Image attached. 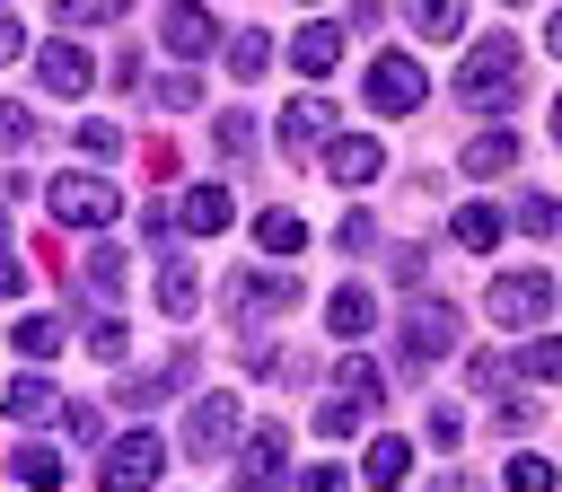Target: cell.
<instances>
[{
    "mask_svg": "<svg viewBox=\"0 0 562 492\" xmlns=\"http://www.w3.org/2000/svg\"><path fill=\"white\" fill-rule=\"evenodd\" d=\"M158 474H167V439L132 431V439H114V448H105V466H97V492H149Z\"/></svg>",
    "mask_w": 562,
    "mask_h": 492,
    "instance_id": "1",
    "label": "cell"
},
{
    "mask_svg": "<svg viewBox=\"0 0 562 492\" xmlns=\"http://www.w3.org/2000/svg\"><path fill=\"white\" fill-rule=\"evenodd\" d=\"M509 88H518V44H501V35L474 44L465 70H457V97H465V105H492V97H509Z\"/></svg>",
    "mask_w": 562,
    "mask_h": 492,
    "instance_id": "2",
    "label": "cell"
},
{
    "mask_svg": "<svg viewBox=\"0 0 562 492\" xmlns=\"http://www.w3.org/2000/svg\"><path fill=\"white\" fill-rule=\"evenodd\" d=\"M422 97H430V70H422L413 53H378V62H369V105H378V114H413Z\"/></svg>",
    "mask_w": 562,
    "mask_h": 492,
    "instance_id": "3",
    "label": "cell"
},
{
    "mask_svg": "<svg viewBox=\"0 0 562 492\" xmlns=\"http://www.w3.org/2000/svg\"><path fill=\"white\" fill-rule=\"evenodd\" d=\"M53 220L61 228H105V220H123V193L105 176H61L53 185Z\"/></svg>",
    "mask_w": 562,
    "mask_h": 492,
    "instance_id": "4",
    "label": "cell"
},
{
    "mask_svg": "<svg viewBox=\"0 0 562 492\" xmlns=\"http://www.w3.org/2000/svg\"><path fill=\"white\" fill-rule=\"evenodd\" d=\"M553 308V272H509L492 281V325H536Z\"/></svg>",
    "mask_w": 562,
    "mask_h": 492,
    "instance_id": "5",
    "label": "cell"
},
{
    "mask_svg": "<svg viewBox=\"0 0 562 492\" xmlns=\"http://www.w3.org/2000/svg\"><path fill=\"white\" fill-rule=\"evenodd\" d=\"M448 343H457V316L448 308H413L404 316V360L422 369V360H448Z\"/></svg>",
    "mask_w": 562,
    "mask_h": 492,
    "instance_id": "6",
    "label": "cell"
},
{
    "mask_svg": "<svg viewBox=\"0 0 562 492\" xmlns=\"http://www.w3.org/2000/svg\"><path fill=\"white\" fill-rule=\"evenodd\" d=\"M184 439H193L202 457H220V448L237 439V395H220V387H211V395L193 404V422H184Z\"/></svg>",
    "mask_w": 562,
    "mask_h": 492,
    "instance_id": "7",
    "label": "cell"
},
{
    "mask_svg": "<svg viewBox=\"0 0 562 492\" xmlns=\"http://www.w3.org/2000/svg\"><path fill=\"white\" fill-rule=\"evenodd\" d=\"M0 413H9V422H53V413H61V395H53V378H35V369H26V378H9V387H0Z\"/></svg>",
    "mask_w": 562,
    "mask_h": 492,
    "instance_id": "8",
    "label": "cell"
},
{
    "mask_svg": "<svg viewBox=\"0 0 562 492\" xmlns=\"http://www.w3.org/2000/svg\"><path fill=\"white\" fill-rule=\"evenodd\" d=\"M237 474H246V492L281 483V474H290V439H281V431H255V439H246V466H237Z\"/></svg>",
    "mask_w": 562,
    "mask_h": 492,
    "instance_id": "9",
    "label": "cell"
},
{
    "mask_svg": "<svg viewBox=\"0 0 562 492\" xmlns=\"http://www.w3.org/2000/svg\"><path fill=\"white\" fill-rule=\"evenodd\" d=\"M228 308H237V316H272V308H290V272H246V281L228 290Z\"/></svg>",
    "mask_w": 562,
    "mask_h": 492,
    "instance_id": "10",
    "label": "cell"
},
{
    "mask_svg": "<svg viewBox=\"0 0 562 492\" xmlns=\"http://www.w3.org/2000/svg\"><path fill=\"white\" fill-rule=\"evenodd\" d=\"M158 35H167V44H176V53H211V44H220V35H211V18H202V9H193V0H176V9H167V18H158Z\"/></svg>",
    "mask_w": 562,
    "mask_h": 492,
    "instance_id": "11",
    "label": "cell"
},
{
    "mask_svg": "<svg viewBox=\"0 0 562 492\" xmlns=\"http://www.w3.org/2000/svg\"><path fill=\"white\" fill-rule=\"evenodd\" d=\"M290 62H299L307 79L334 70V62H342V26H299V35H290Z\"/></svg>",
    "mask_w": 562,
    "mask_h": 492,
    "instance_id": "12",
    "label": "cell"
},
{
    "mask_svg": "<svg viewBox=\"0 0 562 492\" xmlns=\"http://www.w3.org/2000/svg\"><path fill=\"white\" fill-rule=\"evenodd\" d=\"M325 167H334V185H369V176L386 167V149H378V141H334Z\"/></svg>",
    "mask_w": 562,
    "mask_h": 492,
    "instance_id": "13",
    "label": "cell"
},
{
    "mask_svg": "<svg viewBox=\"0 0 562 492\" xmlns=\"http://www.w3.org/2000/svg\"><path fill=\"white\" fill-rule=\"evenodd\" d=\"M44 88H53V97H79V88H88V53H79V44H44Z\"/></svg>",
    "mask_w": 562,
    "mask_h": 492,
    "instance_id": "14",
    "label": "cell"
},
{
    "mask_svg": "<svg viewBox=\"0 0 562 492\" xmlns=\"http://www.w3.org/2000/svg\"><path fill=\"white\" fill-rule=\"evenodd\" d=\"M228 220H237L228 185H193V193H184V228H202V237H211V228H228Z\"/></svg>",
    "mask_w": 562,
    "mask_h": 492,
    "instance_id": "15",
    "label": "cell"
},
{
    "mask_svg": "<svg viewBox=\"0 0 562 492\" xmlns=\"http://www.w3.org/2000/svg\"><path fill=\"white\" fill-rule=\"evenodd\" d=\"M9 474H18V483H26V492H53V483H61V457H53V448H44V439H26V448H18V457H9Z\"/></svg>",
    "mask_w": 562,
    "mask_h": 492,
    "instance_id": "16",
    "label": "cell"
},
{
    "mask_svg": "<svg viewBox=\"0 0 562 492\" xmlns=\"http://www.w3.org/2000/svg\"><path fill=\"white\" fill-rule=\"evenodd\" d=\"M325 123H334V105H325V97H299V105L281 114V132H290V149H307V141H325Z\"/></svg>",
    "mask_w": 562,
    "mask_h": 492,
    "instance_id": "17",
    "label": "cell"
},
{
    "mask_svg": "<svg viewBox=\"0 0 562 492\" xmlns=\"http://www.w3.org/2000/svg\"><path fill=\"white\" fill-rule=\"evenodd\" d=\"M465 167H474V176H501V167H518V141H509V132H474V141H465Z\"/></svg>",
    "mask_w": 562,
    "mask_h": 492,
    "instance_id": "18",
    "label": "cell"
},
{
    "mask_svg": "<svg viewBox=\"0 0 562 492\" xmlns=\"http://www.w3.org/2000/svg\"><path fill=\"white\" fill-rule=\"evenodd\" d=\"M448 228H457V246H474V255H483V246H501V211H492V202H465Z\"/></svg>",
    "mask_w": 562,
    "mask_h": 492,
    "instance_id": "19",
    "label": "cell"
},
{
    "mask_svg": "<svg viewBox=\"0 0 562 492\" xmlns=\"http://www.w3.org/2000/svg\"><path fill=\"white\" fill-rule=\"evenodd\" d=\"M193 299H202V272H193V264H167V272H158V308H167V316H193Z\"/></svg>",
    "mask_w": 562,
    "mask_h": 492,
    "instance_id": "20",
    "label": "cell"
},
{
    "mask_svg": "<svg viewBox=\"0 0 562 492\" xmlns=\"http://www.w3.org/2000/svg\"><path fill=\"white\" fill-rule=\"evenodd\" d=\"M404 466H413V448H404V439H369V466H360V474H369L378 492H395V483H404Z\"/></svg>",
    "mask_w": 562,
    "mask_h": 492,
    "instance_id": "21",
    "label": "cell"
},
{
    "mask_svg": "<svg viewBox=\"0 0 562 492\" xmlns=\"http://www.w3.org/2000/svg\"><path fill=\"white\" fill-rule=\"evenodd\" d=\"M255 237H263V255H299V246H307V228H299L290 211H263V220H255Z\"/></svg>",
    "mask_w": 562,
    "mask_h": 492,
    "instance_id": "22",
    "label": "cell"
},
{
    "mask_svg": "<svg viewBox=\"0 0 562 492\" xmlns=\"http://www.w3.org/2000/svg\"><path fill=\"white\" fill-rule=\"evenodd\" d=\"M325 316H334V334H342V343H360V334H369V290H334V308H325Z\"/></svg>",
    "mask_w": 562,
    "mask_h": 492,
    "instance_id": "23",
    "label": "cell"
},
{
    "mask_svg": "<svg viewBox=\"0 0 562 492\" xmlns=\"http://www.w3.org/2000/svg\"><path fill=\"white\" fill-rule=\"evenodd\" d=\"M18 351L26 360H53L61 351V316H18Z\"/></svg>",
    "mask_w": 562,
    "mask_h": 492,
    "instance_id": "24",
    "label": "cell"
},
{
    "mask_svg": "<svg viewBox=\"0 0 562 492\" xmlns=\"http://www.w3.org/2000/svg\"><path fill=\"white\" fill-rule=\"evenodd\" d=\"M263 62H272V35H228V70L237 79H263Z\"/></svg>",
    "mask_w": 562,
    "mask_h": 492,
    "instance_id": "25",
    "label": "cell"
},
{
    "mask_svg": "<svg viewBox=\"0 0 562 492\" xmlns=\"http://www.w3.org/2000/svg\"><path fill=\"white\" fill-rule=\"evenodd\" d=\"M413 26L422 35H457L465 26V0H413Z\"/></svg>",
    "mask_w": 562,
    "mask_h": 492,
    "instance_id": "26",
    "label": "cell"
},
{
    "mask_svg": "<svg viewBox=\"0 0 562 492\" xmlns=\"http://www.w3.org/2000/svg\"><path fill=\"white\" fill-rule=\"evenodd\" d=\"M132 0H53V18L61 26H105V18H123Z\"/></svg>",
    "mask_w": 562,
    "mask_h": 492,
    "instance_id": "27",
    "label": "cell"
},
{
    "mask_svg": "<svg viewBox=\"0 0 562 492\" xmlns=\"http://www.w3.org/2000/svg\"><path fill=\"white\" fill-rule=\"evenodd\" d=\"M518 228L553 237V228H562V202H553V193H527V202H518Z\"/></svg>",
    "mask_w": 562,
    "mask_h": 492,
    "instance_id": "28",
    "label": "cell"
},
{
    "mask_svg": "<svg viewBox=\"0 0 562 492\" xmlns=\"http://www.w3.org/2000/svg\"><path fill=\"white\" fill-rule=\"evenodd\" d=\"M509 492H553V466L544 457H509Z\"/></svg>",
    "mask_w": 562,
    "mask_h": 492,
    "instance_id": "29",
    "label": "cell"
},
{
    "mask_svg": "<svg viewBox=\"0 0 562 492\" xmlns=\"http://www.w3.org/2000/svg\"><path fill=\"white\" fill-rule=\"evenodd\" d=\"M334 395H351V404H378V369H369V360H351V369H342V387H334Z\"/></svg>",
    "mask_w": 562,
    "mask_h": 492,
    "instance_id": "30",
    "label": "cell"
},
{
    "mask_svg": "<svg viewBox=\"0 0 562 492\" xmlns=\"http://www.w3.org/2000/svg\"><path fill=\"white\" fill-rule=\"evenodd\" d=\"M88 281H97V290H123V255L97 246V255H88Z\"/></svg>",
    "mask_w": 562,
    "mask_h": 492,
    "instance_id": "31",
    "label": "cell"
},
{
    "mask_svg": "<svg viewBox=\"0 0 562 492\" xmlns=\"http://www.w3.org/2000/svg\"><path fill=\"white\" fill-rule=\"evenodd\" d=\"M369 237H378V228H369V211H342V228H334V246L351 255V246H369Z\"/></svg>",
    "mask_w": 562,
    "mask_h": 492,
    "instance_id": "32",
    "label": "cell"
},
{
    "mask_svg": "<svg viewBox=\"0 0 562 492\" xmlns=\"http://www.w3.org/2000/svg\"><path fill=\"white\" fill-rule=\"evenodd\" d=\"M0 290H26V264H18V246H9V220H0Z\"/></svg>",
    "mask_w": 562,
    "mask_h": 492,
    "instance_id": "33",
    "label": "cell"
},
{
    "mask_svg": "<svg viewBox=\"0 0 562 492\" xmlns=\"http://www.w3.org/2000/svg\"><path fill=\"white\" fill-rule=\"evenodd\" d=\"M88 351H97V360H123V325H114V316H105V325H97V334H88Z\"/></svg>",
    "mask_w": 562,
    "mask_h": 492,
    "instance_id": "34",
    "label": "cell"
},
{
    "mask_svg": "<svg viewBox=\"0 0 562 492\" xmlns=\"http://www.w3.org/2000/svg\"><path fill=\"white\" fill-rule=\"evenodd\" d=\"M527 378H562V343H536L527 351Z\"/></svg>",
    "mask_w": 562,
    "mask_h": 492,
    "instance_id": "35",
    "label": "cell"
},
{
    "mask_svg": "<svg viewBox=\"0 0 562 492\" xmlns=\"http://www.w3.org/2000/svg\"><path fill=\"white\" fill-rule=\"evenodd\" d=\"M26 132H35V123H26V114H18V105H0V149H18V141H26Z\"/></svg>",
    "mask_w": 562,
    "mask_h": 492,
    "instance_id": "36",
    "label": "cell"
},
{
    "mask_svg": "<svg viewBox=\"0 0 562 492\" xmlns=\"http://www.w3.org/2000/svg\"><path fill=\"white\" fill-rule=\"evenodd\" d=\"M307 492H342V466H307Z\"/></svg>",
    "mask_w": 562,
    "mask_h": 492,
    "instance_id": "37",
    "label": "cell"
},
{
    "mask_svg": "<svg viewBox=\"0 0 562 492\" xmlns=\"http://www.w3.org/2000/svg\"><path fill=\"white\" fill-rule=\"evenodd\" d=\"M26 53V35H18V18H0V62H18Z\"/></svg>",
    "mask_w": 562,
    "mask_h": 492,
    "instance_id": "38",
    "label": "cell"
},
{
    "mask_svg": "<svg viewBox=\"0 0 562 492\" xmlns=\"http://www.w3.org/2000/svg\"><path fill=\"white\" fill-rule=\"evenodd\" d=\"M430 492H483V483H474V474H439Z\"/></svg>",
    "mask_w": 562,
    "mask_h": 492,
    "instance_id": "39",
    "label": "cell"
},
{
    "mask_svg": "<svg viewBox=\"0 0 562 492\" xmlns=\"http://www.w3.org/2000/svg\"><path fill=\"white\" fill-rule=\"evenodd\" d=\"M544 44H553V53H562V9H553V18H544Z\"/></svg>",
    "mask_w": 562,
    "mask_h": 492,
    "instance_id": "40",
    "label": "cell"
},
{
    "mask_svg": "<svg viewBox=\"0 0 562 492\" xmlns=\"http://www.w3.org/2000/svg\"><path fill=\"white\" fill-rule=\"evenodd\" d=\"M544 123H553V141H562V97H553V114H544Z\"/></svg>",
    "mask_w": 562,
    "mask_h": 492,
    "instance_id": "41",
    "label": "cell"
}]
</instances>
